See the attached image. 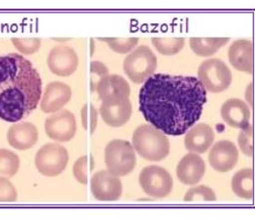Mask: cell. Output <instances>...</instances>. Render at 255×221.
Returning a JSON list of instances; mask_svg holds the SVG:
<instances>
[{
	"mask_svg": "<svg viewBox=\"0 0 255 221\" xmlns=\"http://www.w3.org/2000/svg\"><path fill=\"white\" fill-rule=\"evenodd\" d=\"M91 170L90 159L88 156L80 157L73 166V174L75 179L82 184H88L89 172Z\"/></svg>",
	"mask_w": 255,
	"mask_h": 221,
	"instance_id": "f1b7e54d",
	"label": "cell"
},
{
	"mask_svg": "<svg viewBox=\"0 0 255 221\" xmlns=\"http://www.w3.org/2000/svg\"><path fill=\"white\" fill-rule=\"evenodd\" d=\"M207 92L197 78L153 74L139 92V109L154 128L181 136L200 119Z\"/></svg>",
	"mask_w": 255,
	"mask_h": 221,
	"instance_id": "6da1fadb",
	"label": "cell"
},
{
	"mask_svg": "<svg viewBox=\"0 0 255 221\" xmlns=\"http://www.w3.org/2000/svg\"><path fill=\"white\" fill-rule=\"evenodd\" d=\"M139 183L146 195L153 199L167 197L171 193L174 184L171 174L157 165L144 168L140 173Z\"/></svg>",
	"mask_w": 255,
	"mask_h": 221,
	"instance_id": "52a82bcc",
	"label": "cell"
},
{
	"mask_svg": "<svg viewBox=\"0 0 255 221\" xmlns=\"http://www.w3.org/2000/svg\"><path fill=\"white\" fill-rule=\"evenodd\" d=\"M253 87H254V84L252 83V84L248 87V89H247V92H246V98H247L248 102L251 104V106H252V107L254 106V97H253V94H254V89H253Z\"/></svg>",
	"mask_w": 255,
	"mask_h": 221,
	"instance_id": "d6a6232c",
	"label": "cell"
},
{
	"mask_svg": "<svg viewBox=\"0 0 255 221\" xmlns=\"http://www.w3.org/2000/svg\"><path fill=\"white\" fill-rule=\"evenodd\" d=\"M11 40L18 52L25 55L36 53L41 47V39L39 38H12Z\"/></svg>",
	"mask_w": 255,
	"mask_h": 221,
	"instance_id": "83f0119b",
	"label": "cell"
},
{
	"mask_svg": "<svg viewBox=\"0 0 255 221\" xmlns=\"http://www.w3.org/2000/svg\"><path fill=\"white\" fill-rule=\"evenodd\" d=\"M77 131L76 118L68 110H58L45 120V132L56 142H69Z\"/></svg>",
	"mask_w": 255,
	"mask_h": 221,
	"instance_id": "9c48e42d",
	"label": "cell"
},
{
	"mask_svg": "<svg viewBox=\"0 0 255 221\" xmlns=\"http://www.w3.org/2000/svg\"><path fill=\"white\" fill-rule=\"evenodd\" d=\"M238 143L245 155L249 157L254 155V126L252 124L242 129L238 137Z\"/></svg>",
	"mask_w": 255,
	"mask_h": 221,
	"instance_id": "4316f807",
	"label": "cell"
},
{
	"mask_svg": "<svg viewBox=\"0 0 255 221\" xmlns=\"http://www.w3.org/2000/svg\"><path fill=\"white\" fill-rule=\"evenodd\" d=\"M95 90L102 101L116 98H129L130 86L125 78L120 75H107L99 80Z\"/></svg>",
	"mask_w": 255,
	"mask_h": 221,
	"instance_id": "ac0fdd59",
	"label": "cell"
},
{
	"mask_svg": "<svg viewBox=\"0 0 255 221\" xmlns=\"http://www.w3.org/2000/svg\"><path fill=\"white\" fill-rule=\"evenodd\" d=\"M19 168L18 156L13 151L0 148V177L12 178L18 173Z\"/></svg>",
	"mask_w": 255,
	"mask_h": 221,
	"instance_id": "603a6c76",
	"label": "cell"
},
{
	"mask_svg": "<svg viewBox=\"0 0 255 221\" xmlns=\"http://www.w3.org/2000/svg\"><path fill=\"white\" fill-rule=\"evenodd\" d=\"M132 142L139 155L148 161H161L170 152L169 139L164 133L147 124L134 131Z\"/></svg>",
	"mask_w": 255,
	"mask_h": 221,
	"instance_id": "3957f363",
	"label": "cell"
},
{
	"mask_svg": "<svg viewBox=\"0 0 255 221\" xmlns=\"http://www.w3.org/2000/svg\"><path fill=\"white\" fill-rule=\"evenodd\" d=\"M157 67V58L154 53L145 45L135 49L127 56L124 62V70L134 84L146 82L152 76Z\"/></svg>",
	"mask_w": 255,
	"mask_h": 221,
	"instance_id": "5b68a950",
	"label": "cell"
},
{
	"mask_svg": "<svg viewBox=\"0 0 255 221\" xmlns=\"http://www.w3.org/2000/svg\"><path fill=\"white\" fill-rule=\"evenodd\" d=\"M91 72L92 75L99 77V80L106 77L109 74L108 67L100 61H92L91 63Z\"/></svg>",
	"mask_w": 255,
	"mask_h": 221,
	"instance_id": "1f68e13d",
	"label": "cell"
},
{
	"mask_svg": "<svg viewBox=\"0 0 255 221\" xmlns=\"http://www.w3.org/2000/svg\"><path fill=\"white\" fill-rule=\"evenodd\" d=\"M82 122L85 129H90L91 133H93L97 125V110L91 105H85L82 109Z\"/></svg>",
	"mask_w": 255,
	"mask_h": 221,
	"instance_id": "4dcf8cb0",
	"label": "cell"
},
{
	"mask_svg": "<svg viewBox=\"0 0 255 221\" xmlns=\"http://www.w3.org/2000/svg\"><path fill=\"white\" fill-rule=\"evenodd\" d=\"M42 80L31 61L18 54L0 56V118L17 122L35 110Z\"/></svg>",
	"mask_w": 255,
	"mask_h": 221,
	"instance_id": "7a4b0ae2",
	"label": "cell"
},
{
	"mask_svg": "<svg viewBox=\"0 0 255 221\" xmlns=\"http://www.w3.org/2000/svg\"><path fill=\"white\" fill-rule=\"evenodd\" d=\"M230 38H190L189 45L192 52L199 56H211L226 45Z\"/></svg>",
	"mask_w": 255,
	"mask_h": 221,
	"instance_id": "7402d4cb",
	"label": "cell"
},
{
	"mask_svg": "<svg viewBox=\"0 0 255 221\" xmlns=\"http://www.w3.org/2000/svg\"><path fill=\"white\" fill-rule=\"evenodd\" d=\"M220 114L224 122L233 128L243 129L250 124L251 110L247 103L239 98H231L223 103Z\"/></svg>",
	"mask_w": 255,
	"mask_h": 221,
	"instance_id": "2e32d148",
	"label": "cell"
},
{
	"mask_svg": "<svg viewBox=\"0 0 255 221\" xmlns=\"http://www.w3.org/2000/svg\"><path fill=\"white\" fill-rule=\"evenodd\" d=\"M231 187L238 197L251 200L254 198V170L243 169L237 172L232 178Z\"/></svg>",
	"mask_w": 255,
	"mask_h": 221,
	"instance_id": "44dd1931",
	"label": "cell"
},
{
	"mask_svg": "<svg viewBox=\"0 0 255 221\" xmlns=\"http://www.w3.org/2000/svg\"><path fill=\"white\" fill-rule=\"evenodd\" d=\"M38 136L36 126L24 121L10 127L7 133V140L11 147L18 150H26L36 145Z\"/></svg>",
	"mask_w": 255,
	"mask_h": 221,
	"instance_id": "d6986e66",
	"label": "cell"
},
{
	"mask_svg": "<svg viewBox=\"0 0 255 221\" xmlns=\"http://www.w3.org/2000/svg\"><path fill=\"white\" fill-rule=\"evenodd\" d=\"M228 58L238 71L254 73V45L252 41L241 39L233 42L228 50Z\"/></svg>",
	"mask_w": 255,
	"mask_h": 221,
	"instance_id": "e0dca14e",
	"label": "cell"
},
{
	"mask_svg": "<svg viewBox=\"0 0 255 221\" xmlns=\"http://www.w3.org/2000/svg\"><path fill=\"white\" fill-rule=\"evenodd\" d=\"M215 141V133L212 127L207 123L193 125L185 137L184 147L187 150L194 153H205Z\"/></svg>",
	"mask_w": 255,
	"mask_h": 221,
	"instance_id": "ffe728a7",
	"label": "cell"
},
{
	"mask_svg": "<svg viewBox=\"0 0 255 221\" xmlns=\"http://www.w3.org/2000/svg\"><path fill=\"white\" fill-rule=\"evenodd\" d=\"M183 200L185 202H194V201H216L217 196L214 190L207 185H199L191 187L185 193Z\"/></svg>",
	"mask_w": 255,
	"mask_h": 221,
	"instance_id": "d4e9b609",
	"label": "cell"
},
{
	"mask_svg": "<svg viewBox=\"0 0 255 221\" xmlns=\"http://www.w3.org/2000/svg\"><path fill=\"white\" fill-rule=\"evenodd\" d=\"M105 164L107 170L115 176H128L136 166L134 147L125 140L111 141L105 148Z\"/></svg>",
	"mask_w": 255,
	"mask_h": 221,
	"instance_id": "277c9868",
	"label": "cell"
},
{
	"mask_svg": "<svg viewBox=\"0 0 255 221\" xmlns=\"http://www.w3.org/2000/svg\"><path fill=\"white\" fill-rule=\"evenodd\" d=\"M101 116L111 127H122L131 117L132 105L129 98H116L102 101Z\"/></svg>",
	"mask_w": 255,
	"mask_h": 221,
	"instance_id": "7c38bea8",
	"label": "cell"
},
{
	"mask_svg": "<svg viewBox=\"0 0 255 221\" xmlns=\"http://www.w3.org/2000/svg\"><path fill=\"white\" fill-rule=\"evenodd\" d=\"M72 96L71 88L61 82H54L47 86L41 100V110L44 112H56L70 101Z\"/></svg>",
	"mask_w": 255,
	"mask_h": 221,
	"instance_id": "5bb4252c",
	"label": "cell"
},
{
	"mask_svg": "<svg viewBox=\"0 0 255 221\" xmlns=\"http://www.w3.org/2000/svg\"><path fill=\"white\" fill-rule=\"evenodd\" d=\"M198 78L204 88L212 93L226 91L232 83L231 70L219 58H210L202 62Z\"/></svg>",
	"mask_w": 255,
	"mask_h": 221,
	"instance_id": "8992f818",
	"label": "cell"
},
{
	"mask_svg": "<svg viewBox=\"0 0 255 221\" xmlns=\"http://www.w3.org/2000/svg\"><path fill=\"white\" fill-rule=\"evenodd\" d=\"M18 198L17 189L8 179L0 177V203L15 202Z\"/></svg>",
	"mask_w": 255,
	"mask_h": 221,
	"instance_id": "f546056e",
	"label": "cell"
},
{
	"mask_svg": "<svg viewBox=\"0 0 255 221\" xmlns=\"http://www.w3.org/2000/svg\"><path fill=\"white\" fill-rule=\"evenodd\" d=\"M206 172V164L203 158L194 152L184 155L177 166L176 174L179 181L186 185L198 184Z\"/></svg>",
	"mask_w": 255,
	"mask_h": 221,
	"instance_id": "9a60e30c",
	"label": "cell"
},
{
	"mask_svg": "<svg viewBox=\"0 0 255 221\" xmlns=\"http://www.w3.org/2000/svg\"><path fill=\"white\" fill-rule=\"evenodd\" d=\"M105 41L110 48L119 54H128L136 47L139 42V38L130 37V38H102L100 39Z\"/></svg>",
	"mask_w": 255,
	"mask_h": 221,
	"instance_id": "484cf974",
	"label": "cell"
},
{
	"mask_svg": "<svg viewBox=\"0 0 255 221\" xmlns=\"http://www.w3.org/2000/svg\"><path fill=\"white\" fill-rule=\"evenodd\" d=\"M50 70L59 77L70 76L77 70L79 58L76 52L69 46H55L48 56Z\"/></svg>",
	"mask_w": 255,
	"mask_h": 221,
	"instance_id": "8fae6325",
	"label": "cell"
},
{
	"mask_svg": "<svg viewBox=\"0 0 255 221\" xmlns=\"http://www.w3.org/2000/svg\"><path fill=\"white\" fill-rule=\"evenodd\" d=\"M91 190L94 198L99 201H117L123 194V184L119 177L108 170H102L92 176Z\"/></svg>",
	"mask_w": 255,
	"mask_h": 221,
	"instance_id": "30bf717a",
	"label": "cell"
},
{
	"mask_svg": "<svg viewBox=\"0 0 255 221\" xmlns=\"http://www.w3.org/2000/svg\"><path fill=\"white\" fill-rule=\"evenodd\" d=\"M69 154L65 147L50 143L37 151L35 165L40 174L46 177H56L67 167Z\"/></svg>",
	"mask_w": 255,
	"mask_h": 221,
	"instance_id": "ba28073f",
	"label": "cell"
},
{
	"mask_svg": "<svg viewBox=\"0 0 255 221\" xmlns=\"http://www.w3.org/2000/svg\"><path fill=\"white\" fill-rule=\"evenodd\" d=\"M153 47L159 54L174 55L180 53L184 47V38H151Z\"/></svg>",
	"mask_w": 255,
	"mask_h": 221,
	"instance_id": "cb8c5ba5",
	"label": "cell"
},
{
	"mask_svg": "<svg viewBox=\"0 0 255 221\" xmlns=\"http://www.w3.org/2000/svg\"><path fill=\"white\" fill-rule=\"evenodd\" d=\"M208 158L210 165L214 170L219 173H226L237 164L239 151L234 143L223 140L212 147Z\"/></svg>",
	"mask_w": 255,
	"mask_h": 221,
	"instance_id": "4fadbf2b",
	"label": "cell"
}]
</instances>
